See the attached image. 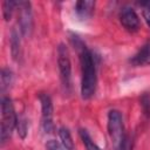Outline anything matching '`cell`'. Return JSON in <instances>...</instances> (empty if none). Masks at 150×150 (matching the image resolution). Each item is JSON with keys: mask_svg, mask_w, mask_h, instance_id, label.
<instances>
[{"mask_svg": "<svg viewBox=\"0 0 150 150\" xmlns=\"http://www.w3.org/2000/svg\"><path fill=\"white\" fill-rule=\"evenodd\" d=\"M70 41L80 59L81 96L83 100H89L95 95L97 87V56L76 34L70 36Z\"/></svg>", "mask_w": 150, "mask_h": 150, "instance_id": "6da1fadb", "label": "cell"}, {"mask_svg": "<svg viewBox=\"0 0 150 150\" xmlns=\"http://www.w3.org/2000/svg\"><path fill=\"white\" fill-rule=\"evenodd\" d=\"M18 114L15 112L14 104L9 96H1V127H0V141L4 145L12 136L13 130L16 128Z\"/></svg>", "mask_w": 150, "mask_h": 150, "instance_id": "7a4b0ae2", "label": "cell"}, {"mask_svg": "<svg viewBox=\"0 0 150 150\" xmlns=\"http://www.w3.org/2000/svg\"><path fill=\"white\" fill-rule=\"evenodd\" d=\"M57 68L61 81L62 90L66 95L71 94V62L69 57V50L64 43H60L57 47Z\"/></svg>", "mask_w": 150, "mask_h": 150, "instance_id": "3957f363", "label": "cell"}, {"mask_svg": "<svg viewBox=\"0 0 150 150\" xmlns=\"http://www.w3.org/2000/svg\"><path fill=\"white\" fill-rule=\"evenodd\" d=\"M107 130L109 134V137L111 139V144L114 150H117L121 143L123 142L124 137L127 136L124 131V123H123V116L122 112L117 109H111L108 112L107 118Z\"/></svg>", "mask_w": 150, "mask_h": 150, "instance_id": "277c9868", "label": "cell"}, {"mask_svg": "<svg viewBox=\"0 0 150 150\" xmlns=\"http://www.w3.org/2000/svg\"><path fill=\"white\" fill-rule=\"evenodd\" d=\"M18 23L19 30L22 36L28 38L33 32V12L32 5L28 1H19L18 2Z\"/></svg>", "mask_w": 150, "mask_h": 150, "instance_id": "5b68a950", "label": "cell"}, {"mask_svg": "<svg viewBox=\"0 0 150 150\" xmlns=\"http://www.w3.org/2000/svg\"><path fill=\"white\" fill-rule=\"evenodd\" d=\"M39 101L41 104V127L45 134H52L55 129L53 116V101L47 93H39Z\"/></svg>", "mask_w": 150, "mask_h": 150, "instance_id": "8992f818", "label": "cell"}, {"mask_svg": "<svg viewBox=\"0 0 150 150\" xmlns=\"http://www.w3.org/2000/svg\"><path fill=\"white\" fill-rule=\"evenodd\" d=\"M118 19H120V22H121L122 27L125 30L130 32V33L137 32L141 27L139 16L131 6L122 7L121 11H120V14H118Z\"/></svg>", "mask_w": 150, "mask_h": 150, "instance_id": "52a82bcc", "label": "cell"}, {"mask_svg": "<svg viewBox=\"0 0 150 150\" xmlns=\"http://www.w3.org/2000/svg\"><path fill=\"white\" fill-rule=\"evenodd\" d=\"M129 63L132 67L150 66V40L139 47V49L129 59Z\"/></svg>", "mask_w": 150, "mask_h": 150, "instance_id": "ba28073f", "label": "cell"}, {"mask_svg": "<svg viewBox=\"0 0 150 150\" xmlns=\"http://www.w3.org/2000/svg\"><path fill=\"white\" fill-rule=\"evenodd\" d=\"M94 8H95V1H90V0L77 1L74 7L77 18L81 20H88L89 18H91L94 13Z\"/></svg>", "mask_w": 150, "mask_h": 150, "instance_id": "9c48e42d", "label": "cell"}, {"mask_svg": "<svg viewBox=\"0 0 150 150\" xmlns=\"http://www.w3.org/2000/svg\"><path fill=\"white\" fill-rule=\"evenodd\" d=\"M20 30H18L16 28H13L11 32V38H9V42H11V53L12 56L15 61H20L22 53H21V39H20Z\"/></svg>", "mask_w": 150, "mask_h": 150, "instance_id": "30bf717a", "label": "cell"}, {"mask_svg": "<svg viewBox=\"0 0 150 150\" xmlns=\"http://www.w3.org/2000/svg\"><path fill=\"white\" fill-rule=\"evenodd\" d=\"M0 79H1V93H2V95H5V93L11 89V87L14 82V74L9 68L4 67L1 69Z\"/></svg>", "mask_w": 150, "mask_h": 150, "instance_id": "8fae6325", "label": "cell"}, {"mask_svg": "<svg viewBox=\"0 0 150 150\" xmlns=\"http://www.w3.org/2000/svg\"><path fill=\"white\" fill-rule=\"evenodd\" d=\"M57 134H59L60 142L64 146V149L66 150H74V141H73V137H71L69 129L66 127H61V128H59Z\"/></svg>", "mask_w": 150, "mask_h": 150, "instance_id": "7c38bea8", "label": "cell"}, {"mask_svg": "<svg viewBox=\"0 0 150 150\" xmlns=\"http://www.w3.org/2000/svg\"><path fill=\"white\" fill-rule=\"evenodd\" d=\"M79 136H80L86 150H101V148L93 141V138H91L90 134L88 132V130H86L83 128L79 129Z\"/></svg>", "mask_w": 150, "mask_h": 150, "instance_id": "4fadbf2b", "label": "cell"}, {"mask_svg": "<svg viewBox=\"0 0 150 150\" xmlns=\"http://www.w3.org/2000/svg\"><path fill=\"white\" fill-rule=\"evenodd\" d=\"M18 8V2L16 1H11V0H6L2 2V16L6 21L11 20L14 11Z\"/></svg>", "mask_w": 150, "mask_h": 150, "instance_id": "5bb4252c", "label": "cell"}, {"mask_svg": "<svg viewBox=\"0 0 150 150\" xmlns=\"http://www.w3.org/2000/svg\"><path fill=\"white\" fill-rule=\"evenodd\" d=\"M139 102L143 115L146 118H150V93H143L139 98Z\"/></svg>", "mask_w": 150, "mask_h": 150, "instance_id": "9a60e30c", "label": "cell"}, {"mask_svg": "<svg viewBox=\"0 0 150 150\" xmlns=\"http://www.w3.org/2000/svg\"><path fill=\"white\" fill-rule=\"evenodd\" d=\"M16 129H18V134L20 135L21 138H25L28 131V124H27V120L25 117L18 116V123H16Z\"/></svg>", "mask_w": 150, "mask_h": 150, "instance_id": "2e32d148", "label": "cell"}, {"mask_svg": "<svg viewBox=\"0 0 150 150\" xmlns=\"http://www.w3.org/2000/svg\"><path fill=\"white\" fill-rule=\"evenodd\" d=\"M138 5L142 7V15L145 20L148 27L150 28V1H141Z\"/></svg>", "mask_w": 150, "mask_h": 150, "instance_id": "e0dca14e", "label": "cell"}, {"mask_svg": "<svg viewBox=\"0 0 150 150\" xmlns=\"http://www.w3.org/2000/svg\"><path fill=\"white\" fill-rule=\"evenodd\" d=\"M46 150H66V149L61 144V142H57L55 139H49L46 143Z\"/></svg>", "mask_w": 150, "mask_h": 150, "instance_id": "ac0fdd59", "label": "cell"}, {"mask_svg": "<svg viewBox=\"0 0 150 150\" xmlns=\"http://www.w3.org/2000/svg\"><path fill=\"white\" fill-rule=\"evenodd\" d=\"M132 146H134L132 138L127 134V136L124 137L123 142L121 143V145L118 146V149H117V150H132Z\"/></svg>", "mask_w": 150, "mask_h": 150, "instance_id": "d6986e66", "label": "cell"}]
</instances>
